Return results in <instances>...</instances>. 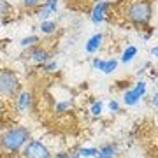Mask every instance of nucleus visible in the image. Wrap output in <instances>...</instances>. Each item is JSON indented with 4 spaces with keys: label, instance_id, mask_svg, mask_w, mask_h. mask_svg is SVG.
I'll use <instances>...</instances> for the list:
<instances>
[{
    "label": "nucleus",
    "instance_id": "1",
    "mask_svg": "<svg viewBox=\"0 0 158 158\" xmlns=\"http://www.w3.org/2000/svg\"><path fill=\"white\" fill-rule=\"evenodd\" d=\"M32 139L30 128L23 125H11L4 132H0V156H18Z\"/></svg>",
    "mask_w": 158,
    "mask_h": 158
},
{
    "label": "nucleus",
    "instance_id": "2",
    "mask_svg": "<svg viewBox=\"0 0 158 158\" xmlns=\"http://www.w3.org/2000/svg\"><path fill=\"white\" fill-rule=\"evenodd\" d=\"M119 14L137 28H148L153 18L151 0H121Z\"/></svg>",
    "mask_w": 158,
    "mask_h": 158
},
{
    "label": "nucleus",
    "instance_id": "3",
    "mask_svg": "<svg viewBox=\"0 0 158 158\" xmlns=\"http://www.w3.org/2000/svg\"><path fill=\"white\" fill-rule=\"evenodd\" d=\"M21 88V79L14 69L0 67V98H4L6 102L14 100Z\"/></svg>",
    "mask_w": 158,
    "mask_h": 158
},
{
    "label": "nucleus",
    "instance_id": "4",
    "mask_svg": "<svg viewBox=\"0 0 158 158\" xmlns=\"http://www.w3.org/2000/svg\"><path fill=\"white\" fill-rule=\"evenodd\" d=\"M21 153L25 158H51V155H53L48 144L40 139H30Z\"/></svg>",
    "mask_w": 158,
    "mask_h": 158
},
{
    "label": "nucleus",
    "instance_id": "5",
    "mask_svg": "<svg viewBox=\"0 0 158 158\" xmlns=\"http://www.w3.org/2000/svg\"><path fill=\"white\" fill-rule=\"evenodd\" d=\"M21 56L25 58L27 62H32V63H35V65L40 67L42 63L51 60V51L42 44H35V46H32V48H28V49H25V53H23Z\"/></svg>",
    "mask_w": 158,
    "mask_h": 158
},
{
    "label": "nucleus",
    "instance_id": "6",
    "mask_svg": "<svg viewBox=\"0 0 158 158\" xmlns=\"http://www.w3.org/2000/svg\"><path fill=\"white\" fill-rule=\"evenodd\" d=\"M14 104H16V111L19 114H27L32 111L34 107V95H32V91L28 90H19L16 97H14Z\"/></svg>",
    "mask_w": 158,
    "mask_h": 158
},
{
    "label": "nucleus",
    "instance_id": "7",
    "mask_svg": "<svg viewBox=\"0 0 158 158\" xmlns=\"http://www.w3.org/2000/svg\"><path fill=\"white\" fill-rule=\"evenodd\" d=\"M109 7H111V4L106 2V0H98V2H95L93 7H91V11H90L91 23H93V25H102V23L106 21V18H107Z\"/></svg>",
    "mask_w": 158,
    "mask_h": 158
},
{
    "label": "nucleus",
    "instance_id": "8",
    "mask_svg": "<svg viewBox=\"0 0 158 158\" xmlns=\"http://www.w3.org/2000/svg\"><path fill=\"white\" fill-rule=\"evenodd\" d=\"M58 6H60V0H44V2L34 11V16H37L40 21L49 19V18L58 11Z\"/></svg>",
    "mask_w": 158,
    "mask_h": 158
},
{
    "label": "nucleus",
    "instance_id": "9",
    "mask_svg": "<svg viewBox=\"0 0 158 158\" xmlns=\"http://www.w3.org/2000/svg\"><path fill=\"white\" fill-rule=\"evenodd\" d=\"M91 67L95 70H100L102 74H113L116 69H118V60L116 58H109V60H104V58L95 56L91 60Z\"/></svg>",
    "mask_w": 158,
    "mask_h": 158
},
{
    "label": "nucleus",
    "instance_id": "10",
    "mask_svg": "<svg viewBox=\"0 0 158 158\" xmlns=\"http://www.w3.org/2000/svg\"><path fill=\"white\" fill-rule=\"evenodd\" d=\"M102 46H104V34H93L90 37V39L86 40V44H85V51L86 53H97L98 49H102Z\"/></svg>",
    "mask_w": 158,
    "mask_h": 158
},
{
    "label": "nucleus",
    "instance_id": "11",
    "mask_svg": "<svg viewBox=\"0 0 158 158\" xmlns=\"http://www.w3.org/2000/svg\"><path fill=\"white\" fill-rule=\"evenodd\" d=\"M72 107H74L72 98H70V97H67V98H60V100L55 102V107H53V111H55L56 114H65V113H69Z\"/></svg>",
    "mask_w": 158,
    "mask_h": 158
},
{
    "label": "nucleus",
    "instance_id": "12",
    "mask_svg": "<svg viewBox=\"0 0 158 158\" xmlns=\"http://www.w3.org/2000/svg\"><path fill=\"white\" fill-rule=\"evenodd\" d=\"M116 155H118V146L113 144V142H109V144H104L98 149L95 158H116Z\"/></svg>",
    "mask_w": 158,
    "mask_h": 158
},
{
    "label": "nucleus",
    "instance_id": "13",
    "mask_svg": "<svg viewBox=\"0 0 158 158\" xmlns=\"http://www.w3.org/2000/svg\"><path fill=\"white\" fill-rule=\"evenodd\" d=\"M14 14V6L7 0H0V21L7 23V19Z\"/></svg>",
    "mask_w": 158,
    "mask_h": 158
},
{
    "label": "nucleus",
    "instance_id": "14",
    "mask_svg": "<svg viewBox=\"0 0 158 158\" xmlns=\"http://www.w3.org/2000/svg\"><path fill=\"white\" fill-rule=\"evenodd\" d=\"M39 32L42 35H53V34H56V32H58L56 21H53V19H44V21H40Z\"/></svg>",
    "mask_w": 158,
    "mask_h": 158
},
{
    "label": "nucleus",
    "instance_id": "15",
    "mask_svg": "<svg viewBox=\"0 0 158 158\" xmlns=\"http://www.w3.org/2000/svg\"><path fill=\"white\" fill-rule=\"evenodd\" d=\"M142 97L137 93L134 88L132 90H127L123 93V102H125V106H128V107H132V106H137L139 104V100H141Z\"/></svg>",
    "mask_w": 158,
    "mask_h": 158
},
{
    "label": "nucleus",
    "instance_id": "16",
    "mask_svg": "<svg viewBox=\"0 0 158 158\" xmlns=\"http://www.w3.org/2000/svg\"><path fill=\"white\" fill-rule=\"evenodd\" d=\"M35 44H40V37L39 35H27V37H23L21 40H19V46H21L23 49H28V48H32V46Z\"/></svg>",
    "mask_w": 158,
    "mask_h": 158
},
{
    "label": "nucleus",
    "instance_id": "17",
    "mask_svg": "<svg viewBox=\"0 0 158 158\" xmlns=\"http://www.w3.org/2000/svg\"><path fill=\"white\" fill-rule=\"evenodd\" d=\"M135 56H137V48H135V46H128V48L121 53V62H123V63H130Z\"/></svg>",
    "mask_w": 158,
    "mask_h": 158
},
{
    "label": "nucleus",
    "instance_id": "18",
    "mask_svg": "<svg viewBox=\"0 0 158 158\" xmlns=\"http://www.w3.org/2000/svg\"><path fill=\"white\" fill-rule=\"evenodd\" d=\"M77 153H79V156L81 158H95L97 156V153H98V149L97 148H79L77 149Z\"/></svg>",
    "mask_w": 158,
    "mask_h": 158
},
{
    "label": "nucleus",
    "instance_id": "19",
    "mask_svg": "<svg viewBox=\"0 0 158 158\" xmlns=\"http://www.w3.org/2000/svg\"><path fill=\"white\" fill-rule=\"evenodd\" d=\"M40 69H42L44 72H48V74L56 72V70H58V62H55V60H48L46 63H42V65H40Z\"/></svg>",
    "mask_w": 158,
    "mask_h": 158
},
{
    "label": "nucleus",
    "instance_id": "20",
    "mask_svg": "<svg viewBox=\"0 0 158 158\" xmlns=\"http://www.w3.org/2000/svg\"><path fill=\"white\" fill-rule=\"evenodd\" d=\"M40 4H42V0H23V7H25L27 11H32V12H34Z\"/></svg>",
    "mask_w": 158,
    "mask_h": 158
},
{
    "label": "nucleus",
    "instance_id": "21",
    "mask_svg": "<svg viewBox=\"0 0 158 158\" xmlns=\"http://www.w3.org/2000/svg\"><path fill=\"white\" fill-rule=\"evenodd\" d=\"M102 109H104V102H93L91 104V107H90V113L93 114V116H100L102 114Z\"/></svg>",
    "mask_w": 158,
    "mask_h": 158
},
{
    "label": "nucleus",
    "instance_id": "22",
    "mask_svg": "<svg viewBox=\"0 0 158 158\" xmlns=\"http://www.w3.org/2000/svg\"><path fill=\"white\" fill-rule=\"evenodd\" d=\"M134 90H135L141 97H144V95H146V91H148V83H146V81H139V83H135Z\"/></svg>",
    "mask_w": 158,
    "mask_h": 158
},
{
    "label": "nucleus",
    "instance_id": "23",
    "mask_svg": "<svg viewBox=\"0 0 158 158\" xmlns=\"http://www.w3.org/2000/svg\"><path fill=\"white\" fill-rule=\"evenodd\" d=\"M109 111L111 113H119V104L116 100H111L109 102Z\"/></svg>",
    "mask_w": 158,
    "mask_h": 158
},
{
    "label": "nucleus",
    "instance_id": "24",
    "mask_svg": "<svg viewBox=\"0 0 158 158\" xmlns=\"http://www.w3.org/2000/svg\"><path fill=\"white\" fill-rule=\"evenodd\" d=\"M4 114H6V100H4V98H0V119H2Z\"/></svg>",
    "mask_w": 158,
    "mask_h": 158
},
{
    "label": "nucleus",
    "instance_id": "25",
    "mask_svg": "<svg viewBox=\"0 0 158 158\" xmlns=\"http://www.w3.org/2000/svg\"><path fill=\"white\" fill-rule=\"evenodd\" d=\"M51 158H69V153L58 151V153H55V155H51Z\"/></svg>",
    "mask_w": 158,
    "mask_h": 158
},
{
    "label": "nucleus",
    "instance_id": "26",
    "mask_svg": "<svg viewBox=\"0 0 158 158\" xmlns=\"http://www.w3.org/2000/svg\"><path fill=\"white\" fill-rule=\"evenodd\" d=\"M151 104L155 106V107H158V93H155V95H153V100H151Z\"/></svg>",
    "mask_w": 158,
    "mask_h": 158
},
{
    "label": "nucleus",
    "instance_id": "27",
    "mask_svg": "<svg viewBox=\"0 0 158 158\" xmlns=\"http://www.w3.org/2000/svg\"><path fill=\"white\" fill-rule=\"evenodd\" d=\"M151 55L155 58H158V46H153V48H151Z\"/></svg>",
    "mask_w": 158,
    "mask_h": 158
},
{
    "label": "nucleus",
    "instance_id": "28",
    "mask_svg": "<svg viewBox=\"0 0 158 158\" xmlns=\"http://www.w3.org/2000/svg\"><path fill=\"white\" fill-rule=\"evenodd\" d=\"M69 158H81V156H79L77 151H72V153H69Z\"/></svg>",
    "mask_w": 158,
    "mask_h": 158
},
{
    "label": "nucleus",
    "instance_id": "29",
    "mask_svg": "<svg viewBox=\"0 0 158 158\" xmlns=\"http://www.w3.org/2000/svg\"><path fill=\"white\" fill-rule=\"evenodd\" d=\"M0 63H2V42H0Z\"/></svg>",
    "mask_w": 158,
    "mask_h": 158
}]
</instances>
